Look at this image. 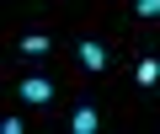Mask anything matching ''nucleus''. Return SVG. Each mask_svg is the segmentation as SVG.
Masks as SVG:
<instances>
[{
	"label": "nucleus",
	"mask_w": 160,
	"mask_h": 134,
	"mask_svg": "<svg viewBox=\"0 0 160 134\" xmlns=\"http://www.w3.org/2000/svg\"><path fill=\"white\" fill-rule=\"evenodd\" d=\"M16 97H22L27 107H48V102L59 97V86H53L48 75H22V86H16Z\"/></svg>",
	"instance_id": "nucleus-1"
},
{
	"label": "nucleus",
	"mask_w": 160,
	"mask_h": 134,
	"mask_svg": "<svg viewBox=\"0 0 160 134\" xmlns=\"http://www.w3.org/2000/svg\"><path fill=\"white\" fill-rule=\"evenodd\" d=\"M107 59H112V54H107V43H102V38H80V43H75V64H80V70L102 75V70H107Z\"/></svg>",
	"instance_id": "nucleus-2"
},
{
	"label": "nucleus",
	"mask_w": 160,
	"mask_h": 134,
	"mask_svg": "<svg viewBox=\"0 0 160 134\" xmlns=\"http://www.w3.org/2000/svg\"><path fill=\"white\" fill-rule=\"evenodd\" d=\"M133 86H139V91H155V86H160V54H144V59L133 64Z\"/></svg>",
	"instance_id": "nucleus-3"
},
{
	"label": "nucleus",
	"mask_w": 160,
	"mask_h": 134,
	"mask_svg": "<svg viewBox=\"0 0 160 134\" xmlns=\"http://www.w3.org/2000/svg\"><path fill=\"white\" fill-rule=\"evenodd\" d=\"M102 129V113L91 107V102H80L75 113H69V134H96Z\"/></svg>",
	"instance_id": "nucleus-4"
},
{
	"label": "nucleus",
	"mask_w": 160,
	"mask_h": 134,
	"mask_svg": "<svg viewBox=\"0 0 160 134\" xmlns=\"http://www.w3.org/2000/svg\"><path fill=\"white\" fill-rule=\"evenodd\" d=\"M22 54H27V59H43V54H53V38H48V32H27V38H22Z\"/></svg>",
	"instance_id": "nucleus-5"
},
{
	"label": "nucleus",
	"mask_w": 160,
	"mask_h": 134,
	"mask_svg": "<svg viewBox=\"0 0 160 134\" xmlns=\"http://www.w3.org/2000/svg\"><path fill=\"white\" fill-rule=\"evenodd\" d=\"M133 16H139V22H149V16H160V0H133Z\"/></svg>",
	"instance_id": "nucleus-6"
},
{
	"label": "nucleus",
	"mask_w": 160,
	"mask_h": 134,
	"mask_svg": "<svg viewBox=\"0 0 160 134\" xmlns=\"http://www.w3.org/2000/svg\"><path fill=\"white\" fill-rule=\"evenodd\" d=\"M22 129H27V123H22L16 113H11V118H0V134H22Z\"/></svg>",
	"instance_id": "nucleus-7"
}]
</instances>
